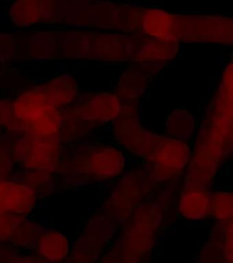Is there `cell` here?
Listing matches in <instances>:
<instances>
[{
	"instance_id": "obj_1",
	"label": "cell",
	"mask_w": 233,
	"mask_h": 263,
	"mask_svg": "<svg viewBox=\"0 0 233 263\" xmlns=\"http://www.w3.org/2000/svg\"><path fill=\"white\" fill-rule=\"evenodd\" d=\"M192 146L187 142L166 135H153L152 146L143 162L146 174L154 186L168 185L176 181L188 167Z\"/></svg>"
},
{
	"instance_id": "obj_2",
	"label": "cell",
	"mask_w": 233,
	"mask_h": 263,
	"mask_svg": "<svg viewBox=\"0 0 233 263\" xmlns=\"http://www.w3.org/2000/svg\"><path fill=\"white\" fill-rule=\"evenodd\" d=\"M11 144L13 159L28 171L54 175L58 172L64 158V144L60 136H41L31 133H17Z\"/></svg>"
},
{
	"instance_id": "obj_3",
	"label": "cell",
	"mask_w": 233,
	"mask_h": 263,
	"mask_svg": "<svg viewBox=\"0 0 233 263\" xmlns=\"http://www.w3.org/2000/svg\"><path fill=\"white\" fill-rule=\"evenodd\" d=\"M72 173L81 178L111 181L121 177L126 169V156L120 148L111 144H93L68 160Z\"/></svg>"
},
{
	"instance_id": "obj_4",
	"label": "cell",
	"mask_w": 233,
	"mask_h": 263,
	"mask_svg": "<svg viewBox=\"0 0 233 263\" xmlns=\"http://www.w3.org/2000/svg\"><path fill=\"white\" fill-rule=\"evenodd\" d=\"M153 187L144 170L130 169L107 197L103 213L118 226L121 225L134 210L147 201Z\"/></svg>"
},
{
	"instance_id": "obj_5",
	"label": "cell",
	"mask_w": 233,
	"mask_h": 263,
	"mask_svg": "<svg viewBox=\"0 0 233 263\" xmlns=\"http://www.w3.org/2000/svg\"><path fill=\"white\" fill-rule=\"evenodd\" d=\"M118 225L103 212L91 216L75 242L68 263H97L114 241Z\"/></svg>"
},
{
	"instance_id": "obj_6",
	"label": "cell",
	"mask_w": 233,
	"mask_h": 263,
	"mask_svg": "<svg viewBox=\"0 0 233 263\" xmlns=\"http://www.w3.org/2000/svg\"><path fill=\"white\" fill-rule=\"evenodd\" d=\"M221 148L203 136L197 135L192 156L185 174L182 189L208 190L213 189L221 162L225 160Z\"/></svg>"
},
{
	"instance_id": "obj_7",
	"label": "cell",
	"mask_w": 233,
	"mask_h": 263,
	"mask_svg": "<svg viewBox=\"0 0 233 263\" xmlns=\"http://www.w3.org/2000/svg\"><path fill=\"white\" fill-rule=\"evenodd\" d=\"M183 42L231 45L233 18L224 15H187Z\"/></svg>"
},
{
	"instance_id": "obj_8",
	"label": "cell",
	"mask_w": 233,
	"mask_h": 263,
	"mask_svg": "<svg viewBox=\"0 0 233 263\" xmlns=\"http://www.w3.org/2000/svg\"><path fill=\"white\" fill-rule=\"evenodd\" d=\"M187 15L170 12L158 7H146L141 32L149 37L167 41L183 42Z\"/></svg>"
},
{
	"instance_id": "obj_9",
	"label": "cell",
	"mask_w": 233,
	"mask_h": 263,
	"mask_svg": "<svg viewBox=\"0 0 233 263\" xmlns=\"http://www.w3.org/2000/svg\"><path fill=\"white\" fill-rule=\"evenodd\" d=\"M112 135L121 147L143 161L150 152L154 133L144 127L138 118L118 116L112 122Z\"/></svg>"
},
{
	"instance_id": "obj_10",
	"label": "cell",
	"mask_w": 233,
	"mask_h": 263,
	"mask_svg": "<svg viewBox=\"0 0 233 263\" xmlns=\"http://www.w3.org/2000/svg\"><path fill=\"white\" fill-rule=\"evenodd\" d=\"M165 65L166 63H131L120 75L115 95L120 100H139L146 95L153 78Z\"/></svg>"
},
{
	"instance_id": "obj_11",
	"label": "cell",
	"mask_w": 233,
	"mask_h": 263,
	"mask_svg": "<svg viewBox=\"0 0 233 263\" xmlns=\"http://www.w3.org/2000/svg\"><path fill=\"white\" fill-rule=\"evenodd\" d=\"M132 37L121 33L92 31L89 60L100 62H130Z\"/></svg>"
},
{
	"instance_id": "obj_12",
	"label": "cell",
	"mask_w": 233,
	"mask_h": 263,
	"mask_svg": "<svg viewBox=\"0 0 233 263\" xmlns=\"http://www.w3.org/2000/svg\"><path fill=\"white\" fill-rule=\"evenodd\" d=\"M74 108L93 124L111 123L120 112V100L111 91L90 92L81 96Z\"/></svg>"
},
{
	"instance_id": "obj_13",
	"label": "cell",
	"mask_w": 233,
	"mask_h": 263,
	"mask_svg": "<svg viewBox=\"0 0 233 263\" xmlns=\"http://www.w3.org/2000/svg\"><path fill=\"white\" fill-rule=\"evenodd\" d=\"M131 63H166L177 57L180 43L149 37L142 32L131 35Z\"/></svg>"
},
{
	"instance_id": "obj_14",
	"label": "cell",
	"mask_w": 233,
	"mask_h": 263,
	"mask_svg": "<svg viewBox=\"0 0 233 263\" xmlns=\"http://www.w3.org/2000/svg\"><path fill=\"white\" fill-rule=\"evenodd\" d=\"M8 16L13 24L23 29L57 23L55 1L52 0H18L8 8Z\"/></svg>"
},
{
	"instance_id": "obj_15",
	"label": "cell",
	"mask_w": 233,
	"mask_h": 263,
	"mask_svg": "<svg viewBox=\"0 0 233 263\" xmlns=\"http://www.w3.org/2000/svg\"><path fill=\"white\" fill-rule=\"evenodd\" d=\"M37 194L24 182L8 180L0 183V210L25 217L37 203Z\"/></svg>"
},
{
	"instance_id": "obj_16",
	"label": "cell",
	"mask_w": 233,
	"mask_h": 263,
	"mask_svg": "<svg viewBox=\"0 0 233 263\" xmlns=\"http://www.w3.org/2000/svg\"><path fill=\"white\" fill-rule=\"evenodd\" d=\"M72 242L68 235L57 229L42 230L35 250L37 257L46 263H66L70 259Z\"/></svg>"
},
{
	"instance_id": "obj_17",
	"label": "cell",
	"mask_w": 233,
	"mask_h": 263,
	"mask_svg": "<svg viewBox=\"0 0 233 263\" xmlns=\"http://www.w3.org/2000/svg\"><path fill=\"white\" fill-rule=\"evenodd\" d=\"M209 193L208 190L181 189L178 197V218L190 223H201L209 219Z\"/></svg>"
},
{
	"instance_id": "obj_18",
	"label": "cell",
	"mask_w": 233,
	"mask_h": 263,
	"mask_svg": "<svg viewBox=\"0 0 233 263\" xmlns=\"http://www.w3.org/2000/svg\"><path fill=\"white\" fill-rule=\"evenodd\" d=\"M49 106L52 104L47 97L42 84L24 90L12 101L13 111L25 125L37 120Z\"/></svg>"
},
{
	"instance_id": "obj_19",
	"label": "cell",
	"mask_w": 233,
	"mask_h": 263,
	"mask_svg": "<svg viewBox=\"0 0 233 263\" xmlns=\"http://www.w3.org/2000/svg\"><path fill=\"white\" fill-rule=\"evenodd\" d=\"M92 31L66 29L57 30V59L85 60L89 57Z\"/></svg>"
},
{
	"instance_id": "obj_20",
	"label": "cell",
	"mask_w": 233,
	"mask_h": 263,
	"mask_svg": "<svg viewBox=\"0 0 233 263\" xmlns=\"http://www.w3.org/2000/svg\"><path fill=\"white\" fill-rule=\"evenodd\" d=\"M46 95L53 106L65 109L78 97V82L70 74H58L42 84Z\"/></svg>"
},
{
	"instance_id": "obj_21",
	"label": "cell",
	"mask_w": 233,
	"mask_h": 263,
	"mask_svg": "<svg viewBox=\"0 0 233 263\" xmlns=\"http://www.w3.org/2000/svg\"><path fill=\"white\" fill-rule=\"evenodd\" d=\"M123 3L114 1H90L87 27L117 30Z\"/></svg>"
},
{
	"instance_id": "obj_22",
	"label": "cell",
	"mask_w": 233,
	"mask_h": 263,
	"mask_svg": "<svg viewBox=\"0 0 233 263\" xmlns=\"http://www.w3.org/2000/svg\"><path fill=\"white\" fill-rule=\"evenodd\" d=\"M24 56L33 60L57 59V30H37L29 34L23 46Z\"/></svg>"
},
{
	"instance_id": "obj_23",
	"label": "cell",
	"mask_w": 233,
	"mask_h": 263,
	"mask_svg": "<svg viewBox=\"0 0 233 263\" xmlns=\"http://www.w3.org/2000/svg\"><path fill=\"white\" fill-rule=\"evenodd\" d=\"M95 124L84 119L74 106L64 109V116L60 130L63 144H70L89 136Z\"/></svg>"
},
{
	"instance_id": "obj_24",
	"label": "cell",
	"mask_w": 233,
	"mask_h": 263,
	"mask_svg": "<svg viewBox=\"0 0 233 263\" xmlns=\"http://www.w3.org/2000/svg\"><path fill=\"white\" fill-rule=\"evenodd\" d=\"M196 125V118L190 111L177 109L166 117V136L188 143L193 139Z\"/></svg>"
},
{
	"instance_id": "obj_25",
	"label": "cell",
	"mask_w": 233,
	"mask_h": 263,
	"mask_svg": "<svg viewBox=\"0 0 233 263\" xmlns=\"http://www.w3.org/2000/svg\"><path fill=\"white\" fill-rule=\"evenodd\" d=\"M64 116V109L49 106L34 122L26 124V131L41 136H59Z\"/></svg>"
},
{
	"instance_id": "obj_26",
	"label": "cell",
	"mask_w": 233,
	"mask_h": 263,
	"mask_svg": "<svg viewBox=\"0 0 233 263\" xmlns=\"http://www.w3.org/2000/svg\"><path fill=\"white\" fill-rule=\"evenodd\" d=\"M90 1H55L57 23L88 26Z\"/></svg>"
},
{
	"instance_id": "obj_27",
	"label": "cell",
	"mask_w": 233,
	"mask_h": 263,
	"mask_svg": "<svg viewBox=\"0 0 233 263\" xmlns=\"http://www.w3.org/2000/svg\"><path fill=\"white\" fill-rule=\"evenodd\" d=\"M209 219L214 222L233 219V194L230 190H210Z\"/></svg>"
},
{
	"instance_id": "obj_28",
	"label": "cell",
	"mask_w": 233,
	"mask_h": 263,
	"mask_svg": "<svg viewBox=\"0 0 233 263\" xmlns=\"http://www.w3.org/2000/svg\"><path fill=\"white\" fill-rule=\"evenodd\" d=\"M232 219L224 222H215L209 232L208 240L221 248L229 263H233Z\"/></svg>"
},
{
	"instance_id": "obj_29",
	"label": "cell",
	"mask_w": 233,
	"mask_h": 263,
	"mask_svg": "<svg viewBox=\"0 0 233 263\" xmlns=\"http://www.w3.org/2000/svg\"><path fill=\"white\" fill-rule=\"evenodd\" d=\"M41 232L42 230L37 225L30 222L21 221L14 230L11 238H14L20 246L35 248Z\"/></svg>"
},
{
	"instance_id": "obj_30",
	"label": "cell",
	"mask_w": 233,
	"mask_h": 263,
	"mask_svg": "<svg viewBox=\"0 0 233 263\" xmlns=\"http://www.w3.org/2000/svg\"><path fill=\"white\" fill-rule=\"evenodd\" d=\"M0 127L14 133H24L25 123L16 117L13 111L12 101L0 99Z\"/></svg>"
},
{
	"instance_id": "obj_31",
	"label": "cell",
	"mask_w": 233,
	"mask_h": 263,
	"mask_svg": "<svg viewBox=\"0 0 233 263\" xmlns=\"http://www.w3.org/2000/svg\"><path fill=\"white\" fill-rule=\"evenodd\" d=\"M196 259L201 263H229L221 248L209 240L200 249Z\"/></svg>"
},
{
	"instance_id": "obj_32",
	"label": "cell",
	"mask_w": 233,
	"mask_h": 263,
	"mask_svg": "<svg viewBox=\"0 0 233 263\" xmlns=\"http://www.w3.org/2000/svg\"><path fill=\"white\" fill-rule=\"evenodd\" d=\"M14 163L11 145L0 144V183L9 180Z\"/></svg>"
},
{
	"instance_id": "obj_33",
	"label": "cell",
	"mask_w": 233,
	"mask_h": 263,
	"mask_svg": "<svg viewBox=\"0 0 233 263\" xmlns=\"http://www.w3.org/2000/svg\"><path fill=\"white\" fill-rule=\"evenodd\" d=\"M52 177L53 175L49 173L29 171L27 177H25L24 183L37 194L43 191V189H45L46 186L51 183Z\"/></svg>"
},
{
	"instance_id": "obj_34",
	"label": "cell",
	"mask_w": 233,
	"mask_h": 263,
	"mask_svg": "<svg viewBox=\"0 0 233 263\" xmlns=\"http://www.w3.org/2000/svg\"><path fill=\"white\" fill-rule=\"evenodd\" d=\"M23 219L13 214L0 210V238H11L14 230Z\"/></svg>"
},
{
	"instance_id": "obj_35",
	"label": "cell",
	"mask_w": 233,
	"mask_h": 263,
	"mask_svg": "<svg viewBox=\"0 0 233 263\" xmlns=\"http://www.w3.org/2000/svg\"><path fill=\"white\" fill-rule=\"evenodd\" d=\"M16 53V37L8 34H0V62H8Z\"/></svg>"
},
{
	"instance_id": "obj_36",
	"label": "cell",
	"mask_w": 233,
	"mask_h": 263,
	"mask_svg": "<svg viewBox=\"0 0 233 263\" xmlns=\"http://www.w3.org/2000/svg\"><path fill=\"white\" fill-rule=\"evenodd\" d=\"M193 263H201V262H200V261H198V260H195V261H194V262H193Z\"/></svg>"
}]
</instances>
